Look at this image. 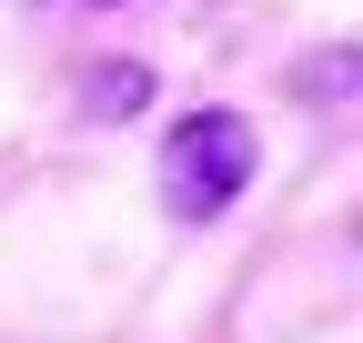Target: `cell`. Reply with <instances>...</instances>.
<instances>
[{
	"label": "cell",
	"instance_id": "cell-1",
	"mask_svg": "<svg viewBox=\"0 0 363 343\" xmlns=\"http://www.w3.org/2000/svg\"><path fill=\"white\" fill-rule=\"evenodd\" d=\"M252 162H262V132H252L242 111H222V101L182 111L172 132H162V212H172V223L233 212L242 182H252Z\"/></svg>",
	"mask_w": 363,
	"mask_h": 343
},
{
	"label": "cell",
	"instance_id": "cell-2",
	"mask_svg": "<svg viewBox=\"0 0 363 343\" xmlns=\"http://www.w3.org/2000/svg\"><path fill=\"white\" fill-rule=\"evenodd\" d=\"M142 101H152V71H142V61H101V71H91V91H81L91 121H131Z\"/></svg>",
	"mask_w": 363,
	"mask_h": 343
}]
</instances>
